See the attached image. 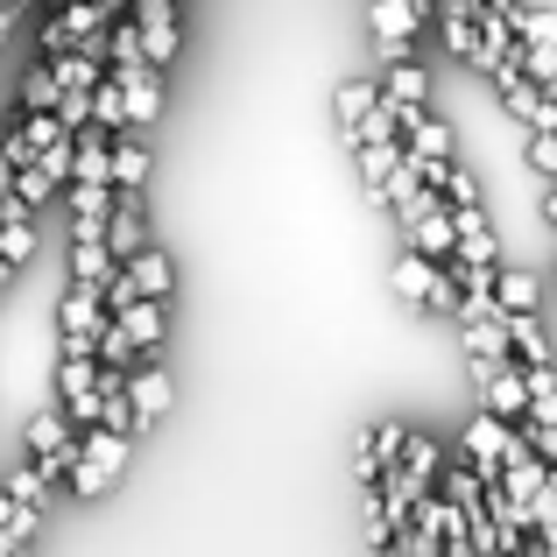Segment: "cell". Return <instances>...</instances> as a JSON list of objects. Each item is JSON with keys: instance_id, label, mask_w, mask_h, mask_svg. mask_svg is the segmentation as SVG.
<instances>
[{"instance_id": "5", "label": "cell", "mask_w": 557, "mask_h": 557, "mask_svg": "<svg viewBox=\"0 0 557 557\" xmlns=\"http://www.w3.org/2000/svg\"><path fill=\"white\" fill-rule=\"evenodd\" d=\"M121 71V99H127V127H156L163 121V71L156 64H113Z\"/></svg>"}, {"instance_id": "12", "label": "cell", "mask_w": 557, "mask_h": 557, "mask_svg": "<svg viewBox=\"0 0 557 557\" xmlns=\"http://www.w3.org/2000/svg\"><path fill=\"white\" fill-rule=\"evenodd\" d=\"M0 487H8L14 502H28V508H50V494H57V473H50V466H36V459H14L8 473H0Z\"/></svg>"}, {"instance_id": "13", "label": "cell", "mask_w": 557, "mask_h": 557, "mask_svg": "<svg viewBox=\"0 0 557 557\" xmlns=\"http://www.w3.org/2000/svg\"><path fill=\"white\" fill-rule=\"evenodd\" d=\"M57 99H64V71H57V57H36L22 78V107L28 113H57Z\"/></svg>"}, {"instance_id": "21", "label": "cell", "mask_w": 557, "mask_h": 557, "mask_svg": "<svg viewBox=\"0 0 557 557\" xmlns=\"http://www.w3.org/2000/svg\"><path fill=\"white\" fill-rule=\"evenodd\" d=\"M536 212H544L550 233H557V177H544V190H536Z\"/></svg>"}, {"instance_id": "18", "label": "cell", "mask_w": 557, "mask_h": 557, "mask_svg": "<svg viewBox=\"0 0 557 557\" xmlns=\"http://www.w3.org/2000/svg\"><path fill=\"white\" fill-rule=\"evenodd\" d=\"M437 22H445V57H451V64H473V57H480V28H473V14L437 8Z\"/></svg>"}, {"instance_id": "8", "label": "cell", "mask_w": 557, "mask_h": 557, "mask_svg": "<svg viewBox=\"0 0 557 557\" xmlns=\"http://www.w3.org/2000/svg\"><path fill=\"white\" fill-rule=\"evenodd\" d=\"M135 28H141V64H156V71L177 64V50H184V8L135 14Z\"/></svg>"}, {"instance_id": "26", "label": "cell", "mask_w": 557, "mask_h": 557, "mask_svg": "<svg viewBox=\"0 0 557 557\" xmlns=\"http://www.w3.org/2000/svg\"><path fill=\"white\" fill-rule=\"evenodd\" d=\"M550 275H557V255H550Z\"/></svg>"}, {"instance_id": "7", "label": "cell", "mask_w": 557, "mask_h": 557, "mask_svg": "<svg viewBox=\"0 0 557 557\" xmlns=\"http://www.w3.org/2000/svg\"><path fill=\"white\" fill-rule=\"evenodd\" d=\"M451 233H459V261H480V269H494L502 261V240H494V219L487 205H451Z\"/></svg>"}, {"instance_id": "3", "label": "cell", "mask_w": 557, "mask_h": 557, "mask_svg": "<svg viewBox=\"0 0 557 557\" xmlns=\"http://www.w3.org/2000/svg\"><path fill=\"white\" fill-rule=\"evenodd\" d=\"M127 417H135V437H149L156 423L170 417V403H177V381H170V368H163V354H149V360H135L127 368Z\"/></svg>"}, {"instance_id": "16", "label": "cell", "mask_w": 557, "mask_h": 557, "mask_svg": "<svg viewBox=\"0 0 557 557\" xmlns=\"http://www.w3.org/2000/svg\"><path fill=\"white\" fill-rule=\"evenodd\" d=\"M92 127H107V135L127 127V99H121V71H113V64L92 78Z\"/></svg>"}, {"instance_id": "6", "label": "cell", "mask_w": 557, "mask_h": 557, "mask_svg": "<svg viewBox=\"0 0 557 557\" xmlns=\"http://www.w3.org/2000/svg\"><path fill=\"white\" fill-rule=\"evenodd\" d=\"M107 247H113V261H127L135 247H149V205H141V190H113V205H107Z\"/></svg>"}, {"instance_id": "23", "label": "cell", "mask_w": 557, "mask_h": 557, "mask_svg": "<svg viewBox=\"0 0 557 557\" xmlns=\"http://www.w3.org/2000/svg\"><path fill=\"white\" fill-rule=\"evenodd\" d=\"M8 14H14V8H8V0H0V42H8Z\"/></svg>"}, {"instance_id": "10", "label": "cell", "mask_w": 557, "mask_h": 557, "mask_svg": "<svg viewBox=\"0 0 557 557\" xmlns=\"http://www.w3.org/2000/svg\"><path fill=\"white\" fill-rule=\"evenodd\" d=\"M113 275V247H107V233H71V283H107Z\"/></svg>"}, {"instance_id": "11", "label": "cell", "mask_w": 557, "mask_h": 557, "mask_svg": "<svg viewBox=\"0 0 557 557\" xmlns=\"http://www.w3.org/2000/svg\"><path fill=\"white\" fill-rule=\"evenodd\" d=\"M508 354L522 360V368H544L550 360V332L536 311H508Z\"/></svg>"}, {"instance_id": "24", "label": "cell", "mask_w": 557, "mask_h": 557, "mask_svg": "<svg viewBox=\"0 0 557 557\" xmlns=\"http://www.w3.org/2000/svg\"><path fill=\"white\" fill-rule=\"evenodd\" d=\"M8 8H42V0H8Z\"/></svg>"}, {"instance_id": "25", "label": "cell", "mask_w": 557, "mask_h": 557, "mask_svg": "<svg viewBox=\"0 0 557 557\" xmlns=\"http://www.w3.org/2000/svg\"><path fill=\"white\" fill-rule=\"evenodd\" d=\"M8 184H14V170H0V190H8Z\"/></svg>"}, {"instance_id": "27", "label": "cell", "mask_w": 557, "mask_h": 557, "mask_svg": "<svg viewBox=\"0 0 557 557\" xmlns=\"http://www.w3.org/2000/svg\"><path fill=\"white\" fill-rule=\"evenodd\" d=\"M177 8H190V0H177Z\"/></svg>"}, {"instance_id": "9", "label": "cell", "mask_w": 557, "mask_h": 557, "mask_svg": "<svg viewBox=\"0 0 557 557\" xmlns=\"http://www.w3.org/2000/svg\"><path fill=\"white\" fill-rule=\"evenodd\" d=\"M107 156H113V190H149L156 156H149V141H141V127H121Z\"/></svg>"}, {"instance_id": "15", "label": "cell", "mask_w": 557, "mask_h": 557, "mask_svg": "<svg viewBox=\"0 0 557 557\" xmlns=\"http://www.w3.org/2000/svg\"><path fill=\"white\" fill-rule=\"evenodd\" d=\"M374 99H381V85H374V78H346L339 92H332V121H339V135H354V127L368 121Z\"/></svg>"}, {"instance_id": "20", "label": "cell", "mask_w": 557, "mask_h": 557, "mask_svg": "<svg viewBox=\"0 0 557 557\" xmlns=\"http://www.w3.org/2000/svg\"><path fill=\"white\" fill-rule=\"evenodd\" d=\"M403 466H409L417 480H431V487H437V466H445V445H437V437H423V431H409V437H403Z\"/></svg>"}, {"instance_id": "14", "label": "cell", "mask_w": 557, "mask_h": 557, "mask_svg": "<svg viewBox=\"0 0 557 557\" xmlns=\"http://www.w3.org/2000/svg\"><path fill=\"white\" fill-rule=\"evenodd\" d=\"M494 304L502 311H544V283L530 269H494Z\"/></svg>"}, {"instance_id": "4", "label": "cell", "mask_w": 557, "mask_h": 557, "mask_svg": "<svg viewBox=\"0 0 557 557\" xmlns=\"http://www.w3.org/2000/svg\"><path fill=\"white\" fill-rule=\"evenodd\" d=\"M71 451H78V423H71V409L64 403H50V409H36L28 417V431H22V459H36V466H50L57 480H64V466H71Z\"/></svg>"}, {"instance_id": "17", "label": "cell", "mask_w": 557, "mask_h": 557, "mask_svg": "<svg viewBox=\"0 0 557 557\" xmlns=\"http://www.w3.org/2000/svg\"><path fill=\"white\" fill-rule=\"evenodd\" d=\"M381 92H388V99H403V107H423V99H431V71H423L417 57H395V64H388V78H381Z\"/></svg>"}, {"instance_id": "19", "label": "cell", "mask_w": 557, "mask_h": 557, "mask_svg": "<svg viewBox=\"0 0 557 557\" xmlns=\"http://www.w3.org/2000/svg\"><path fill=\"white\" fill-rule=\"evenodd\" d=\"M522 388H530V417L536 423H557V368H522Z\"/></svg>"}, {"instance_id": "22", "label": "cell", "mask_w": 557, "mask_h": 557, "mask_svg": "<svg viewBox=\"0 0 557 557\" xmlns=\"http://www.w3.org/2000/svg\"><path fill=\"white\" fill-rule=\"evenodd\" d=\"M8 516H14V494H8V487H0V522H8Z\"/></svg>"}, {"instance_id": "2", "label": "cell", "mask_w": 557, "mask_h": 557, "mask_svg": "<svg viewBox=\"0 0 557 557\" xmlns=\"http://www.w3.org/2000/svg\"><path fill=\"white\" fill-rule=\"evenodd\" d=\"M423 14H431V0H368V36H374V57H381V64L417 57Z\"/></svg>"}, {"instance_id": "1", "label": "cell", "mask_w": 557, "mask_h": 557, "mask_svg": "<svg viewBox=\"0 0 557 557\" xmlns=\"http://www.w3.org/2000/svg\"><path fill=\"white\" fill-rule=\"evenodd\" d=\"M127 451H135V437H127V431H113V423H85L78 451H71V466H64L71 494H78V502H99V494L127 473Z\"/></svg>"}]
</instances>
